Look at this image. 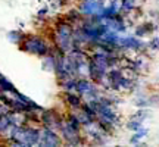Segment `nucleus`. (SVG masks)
<instances>
[{"label": "nucleus", "mask_w": 159, "mask_h": 147, "mask_svg": "<svg viewBox=\"0 0 159 147\" xmlns=\"http://www.w3.org/2000/svg\"><path fill=\"white\" fill-rule=\"evenodd\" d=\"M53 47V43L50 40H47L46 37L40 34H27L24 41L19 44V49L28 55H34V56L43 57L46 55H49Z\"/></svg>", "instance_id": "obj_1"}, {"label": "nucleus", "mask_w": 159, "mask_h": 147, "mask_svg": "<svg viewBox=\"0 0 159 147\" xmlns=\"http://www.w3.org/2000/svg\"><path fill=\"white\" fill-rule=\"evenodd\" d=\"M81 132H83L87 144H97V146L108 144V143H111L112 137H114V136H111L97 121H91L90 124L84 125Z\"/></svg>", "instance_id": "obj_2"}, {"label": "nucleus", "mask_w": 159, "mask_h": 147, "mask_svg": "<svg viewBox=\"0 0 159 147\" xmlns=\"http://www.w3.org/2000/svg\"><path fill=\"white\" fill-rule=\"evenodd\" d=\"M39 136H40V127L25 124L21 125V127H15L13 140H16L21 147H33L39 144Z\"/></svg>", "instance_id": "obj_3"}, {"label": "nucleus", "mask_w": 159, "mask_h": 147, "mask_svg": "<svg viewBox=\"0 0 159 147\" xmlns=\"http://www.w3.org/2000/svg\"><path fill=\"white\" fill-rule=\"evenodd\" d=\"M59 134H61L63 144H66V146H83V144H87L83 132L72 128L66 121L62 122L61 128H59Z\"/></svg>", "instance_id": "obj_4"}, {"label": "nucleus", "mask_w": 159, "mask_h": 147, "mask_svg": "<svg viewBox=\"0 0 159 147\" xmlns=\"http://www.w3.org/2000/svg\"><path fill=\"white\" fill-rule=\"evenodd\" d=\"M63 121H65V112H59L57 109H44L43 113H41L40 125L52 128L55 131H59Z\"/></svg>", "instance_id": "obj_5"}, {"label": "nucleus", "mask_w": 159, "mask_h": 147, "mask_svg": "<svg viewBox=\"0 0 159 147\" xmlns=\"http://www.w3.org/2000/svg\"><path fill=\"white\" fill-rule=\"evenodd\" d=\"M77 7L83 18H94L102 15L105 3L102 0H77Z\"/></svg>", "instance_id": "obj_6"}, {"label": "nucleus", "mask_w": 159, "mask_h": 147, "mask_svg": "<svg viewBox=\"0 0 159 147\" xmlns=\"http://www.w3.org/2000/svg\"><path fill=\"white\" fill-rule=\"evenodd\" d=\"M63 141L61 138L59 131H55L47 127L40 125V136H39V147H59L62 146Z\"/></svg>", "instance_id": "obj_7"}, {"label": "nucleus", "mask_w": 159, "mask_h": 147, "mask_svg": "<svg viewBox=\"0 0 159 147\" xmlns=\"http://www.w3.org/2000/svg\"><path fill=\"white\" fill-rule=\"evenodd\" d=\"M159 31V25L153 22L152 19H144V21H139V22L133 27L131 33L139 37V38H149L150 35L156 34Z\"/></svg>", "instance_id": "obj_8"}, {"label": "nucleus", "mask_w": 159, "mask_h": 147, "mask_svg": "<svg viewBox=\"0 0 159 147\" xmlns=\"http://www.w3.org/2000/svg\"><path fill=\"white\" fill-rule=\"evenodd\" d=\"M152 62H153V59L149 55H146V53H137V55L131 57V66L136 69L142 77H144V75H148L150 72Z\"/></svg>", "instance_id": "obj_9"}, {"label": "nucleus", "mask_w": 159, "mask_h": 147, "mask_svg": "<svg viewBox=\"0 0 159 147\" xmlns=\"http://www.w3.org/2000/svg\"><path fill=\"white\" fill-rule=\"evenodd\" d=\"M61 99H62L63 105L66 106V109H80L83 106V97L80 96L77 91H61Z\"/></svg>", "instance_id": "obj_10"}, {"label": "nucleus", "mask_w": 159, "mask_h": 147, "mask_svg": "<svg viewBox=\"0 0 159 147\" xmlns=\"http://www.w3.org/2000/svg\"><path fill=\"white\" fill-rule=\"evenodd\" d=\"M153 118V109L152 108H136L134 112H131L128 115V119H136L140 122H148Z\"/></svg>", "instance_id": "obj_11"}, {"label": "nucleus", "mask_w": 159, "mask_h": 147, "mask_svg": "<svg viewBox=\"0 0 159 147\" xmlns=\"http://www.w3.org/2000/svg\"><path fill=\"white\" fill-rule=\"evenodd\" d=\"M149 128H146V127H142L140 130L134 131L133 134H131V137L128 138V143H130L131 146H143L144 143H143V140L144 138H148L149 136Z\"/></svg>", "instance_id": "obj_12"}, {"label": "nucleus", "mask_w": 159, "mask_h": 147, "mask_svg": "<svg viewBox=\"0 0 159 147\" xmlns=\"http://www.w3.org/2000/svg\"><path fill=\"white\" fill-rule=\"evenodd\" d=\"M146 41H148V50H146V55H149L152 59H155L156 53H159V34L156 33V34L150 35L149 38H146Z\"/></svg>", "instance_id": "obj_13"}, {"label": "nucleus", "mask_w": 159, "mask_h": 147, "mask_svg": "<svg viewBox=\"0 0 159 147\" xmlns=\"http://www.w3.org/2000/svg\"><path fill=\"white\" fill-rule=\"evenodd\" d=\"M63 18H65L68 22L72 24V25H78V24L83 21V15H81V12L78 11V7H77V6H74V7L68 9V11L65 12Z\"/></svg>", "instance_id": "obj_14"}, {"label": "nucleus", "mask_w": 159, "mask_h": 147, "mask_svg": "<svg viewBox=\"0 0 159 147\" xmlns=\"http://www.w3.org/2000/svg\"><path fill=\"white\" fill-rule=\"evenodd\" d=\"M7 116L11 119V124L16 125V127H21V125L28 124V119H27V115L25 112H19V110H11L7 113Z\"/></svg>", "instance_id": "obj_15"}, {"label": "nucleus", "mask_w": 159, "mask_h": 147, "mask_svg": "<svg viewBox=\"0 0 159 147\" xmlns=\"http://www.w3.org/2000/svg\"><path fill=\"white\" fill-rule=\"evenodd\" d=\"M25 35H27V33H24L22 29H11V31L6 33V38H7V41H11L12 44L19 46L24 41Z\"/></svg>", "instance_id": "obj_16"}, {"label": "nucleus", "mask_w": 159, "mask_h": 147, "mask_svg": "<svg viewBox=\"0 0 159 147\" xmlns=\"http://www.w3.org/2000/svg\"><path fill=\"white\" fill-rule=\"evenodd\" d=\"M57 84H59L61 91H77V78L75 77L66 78L63 81H57Z\"/></svg>", "instance_id": "obj_17"}, {"label": "nucleus", "mask_w": 159, "mask_h": 147, "mask_svg": "<svg viewBox=\"0 0 159 147\" xmlns=\"http://www.w3.org/2000/svg\"><path fill=\"white\" fill-rule=\"evenodd\" d=\"M142 127H144V124L140 122V121H136V119H128L127 118V121L124 122V128L127 131H130V132H134V131L140 130Z\"/></svg>", "instance_id": "obj_18"}, {"label": "nucleus", "mask_w": 159, "mask_h": 147, "mask_svg": "<svg viewBox=\"0 0 159 147\" xmlns=\"http://www.w3.org/2000/svg\"><path fill=\"white\" fill-rule=\"evenodd\" d=\"M149 106L152 109H159V93L153 91V93H149Z\"/></svg>", "instance_id": "obj_19"}, {"label": "nucleus", "mask_w": 159, "mask_h": 147, "mask_svg": "<svg viewBox=\"0 0 159 147\" xmlns=\"http://www.w3.org/2000/svg\"><path fill=\"white\" fill-rule=\"evenodd\" d=\"M148 16L149 19H152L153 22H156L159 25V7H150V9H148Z\"/></svg>", "instance_id": "obj_20"}, {"label": "nucleus", "mask_w": 159, "mask_h": 147, "mask_svg": "<svg viewBox=\"0 0 159 147\" xmlns=\"http://www.w3.org/2000/svg\"><path fill=\"white\" fill-rule=\"evenodd\" d=\"M68 2L69 0H50V2H49V7H52V9H61V7H63Z\"/></svg>", "instance_id": "obj_21"}, {"label": "nucleus", "mask_w": 159, "mask_h": 147, "mask_svg": "<svg viewBox=\"0 0 159 147\" xmlns=\"http://www.w3.org/2000/svg\"><path fill=\"white\" fill-rule=\"evenodd\" d=\"M49 6H43L41 9H39V12H37V19H46V16H47V13H49Z\"/></svg>", "instance_id": "obj_22"}, {"label": "nucleus", "mask_w": 159, "mask_h": 147, "mask_svg": "<svg viewBox=\"0 0 159 147\" xmlns=\"http://www.w3.org/2000/svg\"><path fill=\"white\" fill-rule=\"evenodd\" d=\"M9 112H11V109L7 108L5 103L0 102V116H2V115H5V113H9Z\"/></svg>", "instance_id": "obj_23"}]
</instances>
